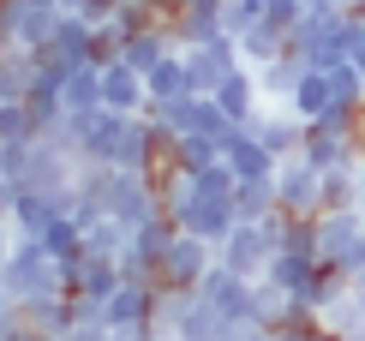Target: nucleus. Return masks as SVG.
<instances>
[{
    "mask_svg": "<svg viewBox=\"0 0 365 341\" xmlns=\"http://www.w3.org/2000/svg\"><path fill=\"white\" fill-rule=\"evenodd\" d=\"M0 270H6V300H12V305L66 293V287H60V258H54L36 234H19V240H12V252L0 258Z\"/></svg>",
    "mask_w": 365,
    "mask_h": 341,
    "instance_id": "nucleus-1",
    "label": "nucleus"
},
{
    "mask_svg": "<svg viewBox=\"0 0 365 341\" xmlns=\"http://www.w3.org/2000/svg\"><path fill=\"white\" fill-rule=\"evenodd\" d=\"M287 49L306 60V66H341V60H354V36H347V6H306L299 30L287 36Z\"/></svg>",
    "mask_w": 365,
    "mask_h": 341,
    "instance_id": "nucleus-2",
    "label": "nucleus"
},
{
    "mask_svg": "<svg viewBox=\"0 0 365 341\" xmlns=\"http://www.w3.org/2000/svg\"><path fill=\"white\" fill-rule=\"evenodd\" d=\"M276 215H282V210H276ZM276 215H269V222H240L234 234L216 245V263H227V270H234V275H246V282H264V275H269V258L282 252Z\"/></svg>",
    "mask_w": 365,
    "mask_h": 341,
    "instance_id": "nucleus-3",
    "label": "nucleus"
},
{
    "mask_svg": "<svg viewBox=\"0 0 365 341\" xmlns=\"http://www.w3.org/2000/svg\"><path fill=\"white\" fill-rule=\"evenodd\" d=\"M60 120H66V132H72V144H78L84 162H102V168L120 162V138H126L132 114H114V108H84V114H72L66 108Z\"/></svg>",
    "mask_w": 365,
    "mask_h": 341,
    "instance_id": "nucleus-4",
    "label": "nucleus"
},
{
    "mask_svg": "<svg viewBox=\"0 0 365 341\" xmlns=\"http://www.w3.org/2000/svg\"><path fill=\"white\" fill-rule=\"evenodd\" d=\"M108 215H120L126 228L150 222V215H168L162 180L156 174H132V168H114V174H108Z\"/></svg>",
    "mask_w": 365,
    "mask_h": 341,
    "instance_id": "nucleus-5",
    "label": "nucleus"
},
{
    "mask_svg": "<svg viewBox=\"0 0 365 341\" xmlns=\"http://www.w3.org/2000/svg\"><path fill=\"white\" fill-rule=\"evenodd\" d=\"M317 258L341 263L354 275L365 263V210H324L317 215Z\"/></svg>",
    "mask_w": 365,
    "mask_h": 341,
    "instance_id": "nucleus-6",
    "label": "nucleus"
},
{
    "mask_svg": "<svg viewBox=\"0 0 365 341\" xmlns=\"http://www.w3.org/2000/svg\"><path fill=\"white\" fill-rule=\"evenodd\" d=\"M276 198H282V215H324V168H312L306 156H282Z\"/></svg>",
    "mask_w": 365,
    "mask_h": 341,
    "instance_id": "nucleus-7",
    "label": "nucleus"
},
{
    "mask_svg": "<svg viewBox=\"0 0 365 341\" xmlns=\"http://www.w3.org/2000/svg\"><path fill=\"white\" fill-rule=\"evenodd\" d=\"M186 54V78H192V90L197 96H210L222 78H234L246 60H240V42L234 36H210V42H192V49H180Z\"/></svg>",
    "mask_w": 365,
    "mask_h": 341,
    "instance_id": "nucleus-8",
    "label": "nucleus"
},
{
    "mask_svg": "<svg viewBox=\"0 0 365 341\" xmlns=\"http://www.w3.org/2000/svg\"><path fill=\"white\" fill-rule=\"evenodd\" d=\"M210 270H216V245L180 228L174 245H168V252H162V263H156V282H168V287H197Z\"/></svg>",
    "mask_w": 365,
    "mask_h": 341,
    "instance_id": "nucleus-9",
    "label": "nucleus"
},
{
    "mask_svg": "<svg viewBox=\"0 0 365 341\" xmlns=\"http://www.w3.org/2000/svg\"><path fill=\"white\" fill-rule=\"evenodd\" d=\"M174 234H180L174 215H150V222H138V228H132V240H126V252H120V270L156 282V263H162V252L174 245Z\"/></svg>",
    "mask_w": 365,
    "mask_h": 341,
    "instance_id": "nucleus-10",
    "label": "nucleus"
},
{
    "mask_svg": "<svg viewBox=\"0 0 365 341\" xmlns=\"http://www.w3.org/2000/svg\"><path fill=\"white\" fill-rule=\"evenodd\" d=\"M246 132L257 138V144L269 150V156H299V144H306V120L294 114V108H257V114L246 120Z\"/></svg>",
    "mask_w": 365,
    "mask_h": 341,
    "instance_id": "nucleus-11",
    "label": "nucleus"
},
{
    "mask_svg": "<svg viewBox=\"0 0 365 341\" xmlns=\"http://www.w3.org/2000/svg\"><path fill=\"white\" fill-rule=\"evenodd\" d=\"M162 30H168V42H174V49H192V42L227 36V24H222V0H180V6H174V19L162 24Z\"/></svg>",
    "mask_w": 365,
    "mask_h": 341,
    "instance_id": "nucleus-12",
    "label": "nucleus"
},
{
    "mask_svg": "<svg viewBox=\"0 0 365 341\" xmlns=\"http://www.w3.org/2000/svg\"><path fill=\"white\" fill-rule=\"evenodd\" d=\"M197 293H204L210 305L227 317V323H252V293H257V282H246V275H234L227 263H216V270L197 282Z\"/></svg>",
    "mask_w": 365,
    "mask_h": 341,
    "instance_id": "nucleus-13",
    "label": "nucleus"
},
{
    "mask_svg": "<svg viewBox=\"0 0 365 341\" xmlns=\"http://www.w3.org/2000/svg\"><path fill=\"white\" fill-rule=\"evenodd\" d=\"M299 156H306L312 168H324V174H336V168L359 174L365 144H359V138H341V132H324V126H306V144H299Z\"/></svg>",
    "mask_w": 365,
    "mask_h": 341,
    "instance_id": "nucleus-14",
    "label": "nucleus"
},
{
    "mask_svg": "<svg viewBox=\"0 0 365 341\" xmlns=\"http://www.w3.org/2000/svg\"><path fill=\"white\" fill-rule=\"evenodd\" d=\"M42 54L60 60V66H96V24H84L78 12H60V24H54Z\"/></svg>",
    "mask_w": 365,
    "mask_h": 341,
    "instance_id": "nucleus-15",
    "label": "nucleus"
},
{
    "mask_svg": "<svg viewBox=\"0 0 365 341\" xmlns=\"http://www.w3.org/2000/svg\"><path fill=\"white\" fill-rule=\"evenodd\" d=\"M102 108H114V114H150L144 72H132L126 60H108V66H102Z\"/></svg>",
    "mask_w": 365,
    "mask_h": 341,
    "instance_id": "nucleus-16",
    "label": "nucleus"
},
{
    "mask_svg": "<svg viewBox=\"0 0 365 341\" xmlns=\"http://www.w3.org/2000/svg\"><path fill=\"white\" fill-rule=\"evenodd\" d=\"M222 162L234 168L240 180H276V168H282V156H269V150L257 144L246 126H234V132L222 138Z\"/></svg>",
    "mask_w": 365,
    "mask_h": 341,
    "instance_id": "nucleus-17",
    "label": "nucleus"
},
{
    "mask_svg": "<svg viewBox=\"0 0 365 341\" xmlns=\"http://www.w3.org/2000/svg\"><path fill=\"white\" fill-rule=\"evenodd\" d=\"M210 96L222 102V114L234 120V126H246V120L257 114V102H264V90H257V72H252V66H240L234 78H222L216 90H210Z\"/></svg>",
    "mask_w": 365,
    "mask_h": 341,
    "instance_id": "nucleus-18",
    "label": "nucleus"
},
{
    "mask_svg": "<svg viewBox=\"0 0 365 341\" xmlns=\"http://www.w3.org/2000/svg\"><path fill=\"white\" fill-rule=\"evenodd\" d=\"M299 78H306V60H299L294 49H287V54H276V60H269V66H257V90H264L269 102H282V108L294 102Z\"/></svg>",
    "mask_w": 365,
    "mask_h": 341,
    "instance_id": "nucleus-19",
    "label": "nucleus"
},
{
    "mask_svg": "<svg viewBox=\"0 0 365 341\" xmlns=\"http://www.w3.org/2000/svg\"><path fill=\"white\" fill-rule=\"evenodd\" d=\"M294 312H299V300H294L282 282H269V275H264L257 293H252V323H264V330H287Z\"/></svg>",
    "mask_w": 365,
    "mask_h": 341,
    "instance_id": "nucleus-20",
    "label": "nucleus"
},
{
    "mask_svg": "<svg viewBox=\"0 0 365 341\" xmlns=\"http://www.w3.org/2000/svg\"><path fill=\"white\" fill-rule=\"evenodd\" d=\"M144 84H150V102H174V96H197L192 90V78H186V54H162L156 66L144 72Z\"/></svg>",
    "mask_w": 365,
    "mask_h": 341,
    "instance_id": "nucleus-21",
    "label": "nucleus"
},
{
    "mask_svg": "<svg viewBox=\"0 0 365 341\" xmlns=\"http://www.w3.org/2000/svg\"><path fill=\"white\" fill-rule=\"evenodd\" d=\"M234 42H240V60H246L252 72H257V66H269L276 54H287V30H276L269 19H257L252 30H240Z\"/></svg>",
    "mask_w": 365,
    "mask_h": 341,
    "instance_id": "nucleus-22",
    "label": "nucleus"
},
{
    "mask_svg": "<svg viewBox=\"0 0 365 341\" xmlns=\"http://www.w3.org/2000/svg\"><path fill=\"white\" fill-rule=\"evenodd\" d=\"M294 108L299 120H324L329 108H336V84H329V72L324 66H306V78H299V90H294Z\"/></svg>",
    "mask_w": 365,
    "mask_h": 341,
    "instance_id": "nucleus-23",
    "label": "nucleus"
},
{
    "mask_svg": "<svg viewBox=\"0 0 365 341\" xmlns=\"http://www.w3.org/2000/svg\"><path fill=\"white\" fill-rule=\"evenodd\" d=\"M30 330H42V335H66L72 323H78V312H72V293H48V300H30L19 305Z\"/></svg>",
    "mask_w": 365,
    "mask_h": 341,
    "instance_id": "nucleus-24",
    "label": "nucleus"
},
{
    "mask_svg": "<svg viewBox=\"0 0 365 341\" xmlns=\"http://www.w3.org/2000/svg\"><path fill=\"white\" fill-rule=\"evenodd\" d=\"M324 330L336 341H365V287H347L336 305L324 312Z\"/></svg>",
    "mask_w": 365,
    "mask_h": 341,
    "instance_id": "nucleus-25",
    "label": "nucleus"
},
{
    "mask_svg": "<svg viewBox=\"0 0 365 341\" xmlns=\"http://www.w3.org/2000/svg\"><path fill=\"white\" fill-rule=\"evenodd\" d=\"M276 210H282L276 180H240L234 185V215H240V222H269Z\"/></svg>",
    "mask_w": 365,
    "mask_h": 341,
    "instance_id": "nucleus-26",
    "label": "nucleus"
},
{
    "mask_svg": "<svg viewBox=\"0 0 365 341\" xmlns=\"http://www.w3.org/2000/svg\"><path fill=\"white\" fill-rule=\"evenodd\" d=\"M54 215H60V204H54L48 192H36V185H19V204H12V228H19V234H42Z\"/></svg>",
    "mask_w": 365,
    "mask_h": 341,
    "instance_id": "nucleus-27",
    "label": "nucleus"
},
{
    "mask_svg": "<svg viewBox=\"0 0 365 341\" xmlns=\"http://www.w3.org/2000/svg\"><path fill=\"white\" fill-rule=\"evenodd\" d=\"M347 287H354V275H347L341 263H317V275H312V287H306V300H299V305H312V312L324 317V312L341 300Z\"/></svg>",
    "mask_w": 365,
    "mask_h": 341,
    "instance_id": "nucleus-28",
    "label": "nucleus"
},
{
    "mask_svg": "<svg viewBox=\"0 0 365 341\" xmlns=\"http://www.w3.org/2000/svg\"><path fill=\"white\" fill-rule=\"evenodd\" d=\"M126 240H132V228L120 222V215H96V222L84 228V252H90V258H114V263H120Z\"/></svg>",
    "mask_w": 365,
    "mask_h": 341,
    "instance_id": "nucleus-29",
    "label": "nucleus"
},
{
    "mask_svg": "<svg viewBox=\"0 0 365 341\" xmlns=\"http://www.w3.org/2000/svg\"><path fill=\"white\" fill-rule=\"evenodd\" d=\"M317 263H324V258H299V252H276V258H269V282H282L287 293H294V300H306V287H312Z\"/></svg>",
    "mask_w": 365,
    "mask_h": 341,
    "instance_id": "nucleus-30",
    "label": "nucleus"
},
{
    "mask_svg": "<svg viewBox=\"0 0 365 341\" xmlns=\"http://www.w3.org/2000/svg\"><path fill=\"white\" fill-rule=\"evenodd\" d=\"M174 335H180V341H222V335H227V317L204 300V293H197V300H192V312H186V323H180Z\"/></svg>",
    "mask_w": 365,
    "mask_h": 341,
    "instance_id": "nucleus-31",
    "label": "nucleus"
},
{
    "mask_svg": "<svg viewBox=\"0 0 365 341\" xmlns=\"http://www.w3.org/2000/svg\"><path fill=\"white\" fill-rule=\"evenodd\" d=\"M162 54H174V42H168V30H144V36H126L120 42V60H126L132 72H150Z\"/></svg>",
    "mask_w": 365,
    "mask_h": 341,
    "instance_id": "nucleus-32",
    "label": "nucleus"
},
{
    "mask_svg": "<svg viewBox=\"0 0 365 341\" xmlns=\"http://www.w3.org/2000/svg\"><path fill=\"white\" fill-rule=\"evenodd\" d=\"M192 300H197V287H168V282H162L156 287V335H174L180 323H186Z\"/></svg>",
    "mask_w": 365,
    "mask_h": 341,
    "instance_id": "nucleus-33",
    "label": "nucleus"
},
{
    "mask_svg": "<svg viewBox=\"0 0 365 341\" xmlns=\"http://www.w3.org/2000/svg\"><path fill=\"white\" fill-rule=\"evenodd\" d=\"M60 96H66L72 114H84V108H102V66H72Z\"/></svg>",
    "mask_w": 365,
    "mask_h": 341,
    "instance_id": "nucleus-34",
    "label": "nucleus"
},
{
    "mask_svg": "<svg viewBox=\"0 0 365 341\" xmlns=\"http://www.w3.org/2000/svg\"><path fill=\"white\" fill-rule=\"evenodd\" d=\"M276 234H282V252L317 258V215H276Z\"/></svg>",
    "mask_w": 365,
    "mask_h": 341,
    "instance_id": "nucleus-35",
    "label": "nucleus"
},
{
    "mask_svg": "<svg viewBox=\"0 0 365 341\" xmlns=\"http://www.w3.org/2000/svg\"><path fill=\"white\" fill-rule=\"evenodd\" d=\"M210 162H222V144H216V138H180V144H174V168H180V174H197V168H210Z\"/></svg>",
    "mask_w": 365,
    "mask_h": 341,
    "instance_id": "nucleus-36",
    "label": "nucleus"
},
{
    "mask_svg": "<svg viewBox=\"0 0 365 341\" xmlns=\"http://www.w3.org/2000/svg\"><path fill=\"white\" fill-rule=\"evenodd\" d=\"M24 138H42L30 120V102H0V144H24Z\"/></svg>",
    "mask_w": 365,
    "mask_h": 341,
    "instance_id": "nucleus-37",
    "label": "nucleus"
},
{
    "mask_svg": "<svg viewBox=\"0 0 365 341\" xmlns=\"http://www.w3.org/2000/svg\"><path fill=\"white\" fill-rule=\"evenodd\" d=\"M264 19L276 24V30H287V36H294L299 19H306V0H264Z\"/></svg>",
    "mask_w": 365,
    "mask_h": 341,
    "instance_id": "nucleus-38",
    "label": "nucleus"
},
{
    "mask_svg": "<svg viewBox=\"0 0 365 341\" xmlns=\"http://www.w3.org/2000/svg\"><path fill=\"white\" fill-rule=\"evenodd\" d=\"M66 12H78L84 24H114V12H120V0H66Z\"/></svg>",
    "mask_w": 365,
    "mask_h": 341,
    "instance_id": "nucleus-39",
    "label": "nucleus"
},
{
    "mask_svg": "<svg viewBox=\"0 0 365 341\" xmlns=\"http://www.w3.org/2000/svg\"><path fill=\"white\" fill-rule=\"evenodd\" d=\"M30 144H36V138H24V144H0V168H6L12 180H24V168H30Z\"/></svg>",
    "mask_w": 365,
    "mask_h": 341,
    "instance_id": "nucleus-40",
    "label": "nucleus"
},
{
    "mask_svg": "<svg viewBox=\"0 0 365 341\" xmlns=\"http://www.w3.org/2000/svg\"><path fill=\"white\" fill-rule=\"evenodd\" d=\"M12 204H19V180L0 168V215H6V222H12Z\"/></svg>",
    "mask_w": 365,
    "mask_h": 341,
    "instance_id": "nucleus-41",
    "label": "nucleus"
},
{
    "mask_svg": "<svg viewBox=\"0 0 365 341\" xmlns=\"http://www.w3.org/2000/svg\"><path fill=\"white\" fill-rule=\"evenodd\" d=\"M60 341H108V330H102V323H72Z\"/></svg>",
    "mask_w": 365,
    "mask_h": 341,
    "instance_id": "nucleus-42",
    "label": "nucleus"
},
{
    "mask_svg": "<svg viewBox=\"0 0 365 341\" xmlns=\"http://www.w3.org/2000/svg\"><path fill=\"white\" fill-rule=\"evenodd\" d=\"M108 341H156V330H108Z\"/></svg>",
    "mask_w": 365,
    "mask_h": 341,
    "instance_id": "nucleus-43",
    "label": "nucleus"
},
{
    "mask_svg": "<svg viewBox=\"0 0 365 341\" xmlns=\"http://www.w3.org/2000/svg\"><path fill=\"white\" fill-rule=\"evenodd\" d=\"M12 240H19V228H12V222H6V215H0V258H6V252H12Z\"/></svg>",
    "mask_w": 365,
    "mask_h": 341,
    "instance_id": "nucleus-44",
    "label": "nucleus"
},
{
    "mask_svg": "<svg viewBox=\"0 0 365 341\" xmlns=\"http://www.w3.org/2000/svg\"><path fill=\"white\" fill-rule=\"evenodd\" d=\"M12 341H60V335H42V330H30V323H24V330L12 335Z\"/></svg>",
    "mask_w": 365,
    "mask_h": 341,
    "instance_id": "nucleus-45",
    "label": "nucleus"
},
{
    "mask_svg": "<svg viewBox=\"0 0 365 341\" xmlns=\"http://www.w3.org/2000/svg\"><path fill=\"white\" fill-rule=\"evenodd\" d=\"M0 305H12V300H6V270H0Z\"/></svg>",
    "mask_w": 365,
    "mask_h": 341,
    "instance_id": "nucleus-46",
    "label": "nucleus"
},
{
    "mask_svg": "<svg viewBox=\"0 0 365 341\" xmlns=\"http://www.w3.org/2000/svg\"><path fill=\"white\" fill-rule=\"evenodd\" d=\"M354 287H365V263H359V270H354Z\"/></svg>",
    "mask_w": 365,
    "mask_h": 341,
    "instance_id": "nucleus-47",
    "label": "nucleus"
},
{
    "mask_svg": "<svg viewBox=\"0 0 365 341\" xmlns=\"http://www.w3.org/2000/svg\"><path fill=\"white\" fill-rule=\"evenodd\" d=\"M156 341H180V335H156Z\"/></svg>",
    "mask_w": 365,
    "mask_h": 341,
    "instance_id": "nucleus-48",
    "label": "nucleus"
},
{
    "mask_svg": "<svg viewBox=\"0 0 365 341\" xmlns=\"http://www.w3.org/2000/svg\"><path fill=\"white\" fill-rule=\"evenodd\" d=\"M359 180H365V156H359Z\"/></svg>",
    "mask_w": 365,
    "mask_h": 341,
    "instance_id": "nucleus-49",
    "label": "nucleus"
},
{
    "mask_svg": "<svg viewBox=\"0 0 365 341\" xmlns=\"http://www.w3.org/2000/svg\"><path fill=\"white\" fill-rule=\"evenodd\" d=\"M162 6H180V0H162Z\"/></svg>",
    "mask_w": 365,
    "mask_h": 341,
    "instance_id": "nucleus-50",
    "label": "nucleus"
},
{
    "mask_svg": "<svg viewBox=\"0 0 365 341\" xmlns=\"http://www.w3.org/2000/svg\"><path fill=\"white\" fill-rule=\"evenodd\" d=\"M359 210H365V198H359Z\"/></svg>",
    "mask_w": 365,
    "mask_h": 341,
    "instance_id": "nucleus-51",
    "label": "nucleus"
}]
</instances>
